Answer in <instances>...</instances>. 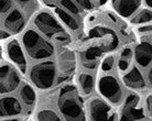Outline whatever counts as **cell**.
<instances>
[{
	"instance_id": "obj_21",
	"label": "cell",
	"mask_w": 152,
	"mask_h": 121,
	"mask_svg": "<svg viewBox=\"0 0 152 121\" xmlns=\"http://www.w3.org/2000/svg\"><path fill=\"white\" fill-rule=\"evenodd\" d=\"M35 121H64L58 111L51 107L43 106L35 111Z\"/></svg>"
},
{
	"instance_id": "obj_14",
	"label": "cell",
	"mask_w": 152,
	"mask_h": 121,
	"mask_svg": "<svg viewBox=\"0 0 152 121\" xmlns=\"http://www.w3.org/2000/svg\"><path fill=\"white\" fill-rule=\"evenodd\" d=\"M23 111L24 108L17 96L13 95L0 96V118L20 117Z\"/></svg>"
},
{
	"instance_id": "obj_1",
	"label": "cell",
	"mask_w": 152,
	"mask_h": 121,
	"mask_svg": "<svg viewBox=\"0 0 152 121\" xmlns=\"http://www.w3.org/2000/svg\"><path fill=\"white\" fill-rule=\"evenodd\" d=\"M56 105L64 121H86L82 95L74 84H66L60 88Z\"/></svg>"
},
{
	"instance_id": "obj_34",
	"label": "cell",
	"mask_w": 152,
	"mask_h": 121,
	"mask_svg": "<svg viewBox=\"0 0 152 121\" xmlns=\"http://www.w3.org/2000/svg\"><path fill=\"white\" fill-rule=\"evenodd\" d=\"M28 121H35L34 119H30V120H28Z\"/></svg>"
},
{
	"instance_id": "obj_22",
	"label": "cell",
	"mask_w": 152,
	"mask_h": 121,
	"mask_svg": "<svg viewBox=\"0 0 152 121\" xmlns=\"http://www.w3.org/2000/svg\"><path fill=\"white\" fill-rule=\"evenodd\" d=\"M130 22L132 23V24H138V26L151 23V10H150V9H147V8L139 9V10L131 17Z\"/></svg>"
},
{
	"instance_id": "obj_18",
	"label": "cell",
	"mask_w": 152,
	"mask_h": 121,
	"mask_svg": "<svg viewBox=\"0 0 152 121\" xmlns=\"http://www.w3.org/2000/svg\"><path fill=\"white\" fill-rule=\"evenodd\" d=\"M19 100L21 101L24 109H29L35 106L37 104V91L34 87L30 83H22L20 84L19 88Z\"/></svg>"
},
{
	"instance_id": "obj_28",
	"label": "cell",
	"mask_w": 152,
	"mask_h": 121,
	"mask_svg": "<svg viewBox=\"0 0 152 121\" xmlns=\"http://www.w3.org/2000/svg\"><path fill=\"white\" fill-rule=\"evenodd\" d=\"M10 36H11V34L9 33L7 30H4V29H0V41L8 40Z\"/></svg>"
},
{
	"instance_id": "obj_9",
	"label": "cell",
	"mask_w": 152,
	"mask_h": 121,
	"mask_svg": "<svg viewBox=\"0 0 152 121\" xmlns=\"http://www.w3.org/2000/svg\"><path fill=\"white\" fill-rule=\"evenodd\" d=\"M2 50L8 62L15 66L21 75H26L28 71V57L19 40L17 39L9 40L6 43L4 47H2Z\"/></svg>"
},
{
	"instance_id": "obj_12",
	"label": "cell",
	"mask_w": 152,
	"mask_h": 121,
	"mask_svg": "<svg viewBox=\"0 0 152 121\" xmlns=\"http://www.w3.org/2000/svg\"><path fill=\"white\" fill-rule=\"evenodd\" d=\"M4 28L11 35L22 33L27 28V15L20 8H12L4 19Z\"/></svg>"
},
{
	"instance_id": "obj_30",
	"label": "cell",
	"mask_w": 152,
	"mask_h": 121,
	"mask_svg": "<svg viewBox=\"0 0 152 121\" xmlns=\"http://www.w3.org/2000/svg\"><path fill=\"white\" fill-rule=\"evenodd\" d=\"M0 121H23L22 118L11 117V118H0Z\"/></svg>"
},
{
	"instance_id": "obj_5",
	"label": "cell",
	"mask_w": 152,
	"mask_h": 121,
	"mask_svg": "<svg viewBox=\"0 0 152 121\" xmlns=\"http://www.w3.org/2000/svg\"><path fill=\"white\" fill-rule=\"evenodd\" d=\"M28 75L31 85L40 90H50L56 83L57 69L55 62L50 60L34 62L30 68H28Z\"/></svg>"
},
{
	"instance_id": "obj_11",
	"label": "cell",
	"mask_w": 152,
	"mask_h": 121,
	"mask_svg": "<svg viewBox=\"0 0 152 121\" xmlns=\"http://www.w3.org/2000/svg\"><path fill=\"white\" fill-rule=\"evenodd\" d=\"M54 62L56 65L57 75L69 76L76 69L77 56L72 49H69L67 45H63L58 50L56 60Z\"/></svg>"
},
{
	"instance_id": "obj_2",
	"label": "cell",
	"mask_w": 152,
	"mask_h": 121,
	"mask_svg": "<svg viewBox=\"0 0 152 121\" xmlns=\"http://www.w3.org/2000/svg\"><path fill=\"white\" fill-rule=\"evenodd\" d=\"M33 29L53 43L66 45L71 42V33L60 20L49 10H41L33 15Z\"/></svg>"
},
{
	"instance_id": "obj_8",
	"label": "cell",
	"mask_w": 152,
	"mask_h": 121,
	"mask_svg": "<svg viewBox=\"0 0 152 121\" xmlns=\"http://www.w3.org/2000/svg\"><path fill=\"white\" fill-rule=\"evenodd\" d=\"M21 74L9 62L0 63V96L10 95L19 88Z\"/></svg>"
},
{
	"instance_id": "obj_10",
	"label": "cell",
	"mask_w": 152,
	"mask_h": 121,
	"mask_svg": "<svg viewBox=\"0 0 152 121\" xmlns=\"http://www.w3.org/2000/svg\"><path fill=\"white\" fill-rule=\"evenodd\" d=\"M120 80L124 87L136 94L150 90L141 69L136 65H132L127 72L124 73Z\"/></svg>"
},
{
	"instance_id": "obj_17",
	"label": "cell",
	"mask_w": 152,
	"mask_h": 121,
	"mask_svg": "<svg viewBox=\"0 0 152 121\" xmlns=\"http://www.w3.org/2000/svg\"><path fill=\"white\" fill-rule=\"evenodd\" d=\"M76 83V87L82 96L91 97L95 90V78L93 74L88 73L87 71H83L77 74Z\"/></svg>"
},
{
	"instance_id": "obj_29",
	"label": "cell",
	"mask_w": 152,
	"mask_h": 121,
	"mask_svg": "<svg viewBox=\"0 0 152 121\" xmlns=\"http://www.w3.org/2000/svg\"><path fill=\"white\" fill-rule=\"evenodd\" d=\"M15 2H18L22 7H27V6H30L33 2V0H15Z\"/></svg>"
},
{
	"instance_id": "obj_16",
	"label": "cell",
	"mask_w": 152,
	"mask_h": 121,
	"mask_svg": "<svg viewBox=\"0 0 152 121\" xmlns=\"http://www.w3.org/2000/svg\"><path fill=\"white\" fill-rule=\"evenodd\" d=\"M117 13L122 18H130L140 9L142 0H111Z\"/></svg>"
},
{
	"instance_id": "obj_26",
	"label": "cell",
	"mask_w": 152,
	"mask_h": 121,
	"mask_svg": "<svg viewBox=\"0 0 152 121\" xmlns=\"http://www.w3.org/2000/svg\"><path fill=\"white\" fill-rule=\"evenodd\" d=\"M13 7V0H0V15H6Z\"/></svg>"
},
{
	"instance_id": "obj_4",
	"label": "cell",
	"mask_w": 152,
	"mask_h": 121,
	"mask_svg": "<svg viewBox=\"0 0 152 121\" xmlns=\"http://www.w3.org/2000/svg\"><path fill=\"white\" fill-rule=\"evenodd\" d=\"M95 90H97L100 98L115 108L120 107L126 96L121 80L110 73L99 75L97 80H95Z\"/></svg>"
},
{
	"instance_id": "obj_6",
	"label": "cell",
	"mask_w": 152,
	"mask_h": 121,
	"mask_svg": "<svg viewBox=\"0 0 152 121\" xmlns=\"http://www.w3.org/2000/svg\"><path fill=\"white\" fill-rule=\"evenodd\" d=\"M86 121H118V112L99 96L89 97L85 106Z\"/></svg>"
},
{
	"instance_id": "obj_27",
	"label": "cell",
	"mask_w": 152,
	"mask_h": 121,
	"mask_svg": "<svg viewBox=\"0 0 152 121\" xmlns=\"http://www.w3.org/2000/svg\"><path fill=\"white\" fill-rule=\"evenodd\" d=\"M151 94H147L145 101H143V109L148 118H151Z\"/></svg>"
},
{
	"instance_id": "obj_20",
	"label": "cell",
	"mask_w": 152,
	"mask_h": 121,
	"mask_svg": "<svg viewBox=\"0 0 152 121\" xmlns=\"http://www.w3.org/2000/svg\"><path fill=\"white\" fill-rule=\"evenodd\" d=\"M132 60H133V52L132 47L130 46H125L120 50V52L116 56V65L115 67L117 68L119 73H126L132 66Z\"/></svg>"
},
{
	"instance_id": "obj_13",
	"label": "cell",
	"mask_w": 152,
	"mask_h": 121,
	"mask_svg": "<svg viewBox=\"0 0 152 121\" xmlns=\"http://www.w3.org/2000/svg\"><path fill=\"white\" fill-rule=\"evenodd\" d=\"M105 52L96 44H91L86 49L80 51L78 54V60L84 71H94L98 67L99 60Z\"/></svg>"
},
{
	"instance_id": "obj_23",
	"label": "cell",
	"mask_w": 152,
	"mask_h": 121,
	"mask_svg": "<svg viewBox=\"0 0 152 121\" xmlns=\"http://www.w3.org/2000/svg\"><path fill=\"white\" fill-rule=\"evenodd\" d=\"M115 65H116V56L113 54H107L100 58L98 67L102 74H106V73H110L114 69Z\"/></svg>"
},
{
	"instance_id": "obj_7",
	"label": "cell",
	"mask_w": 152,
	"mask_h": 121,
	"mask_svg": "<svg viewBox=\"0 0 152 121\" xmlns=\"http://www.w3.org/2000/svg\"><path fill=\"white\" fill-rule=\"evenodd\" d=\"M147 117L143 106H141L139 95L130 93L125 96L120 105V111L118 114V121H143Z\"/></svg>"
},
{
	"instance_id": "obj_24",
	"label": "cell",
	"mask_w": 152,
	"mask_h": 121,
	"mask_svg": "<svg viewBox=\"0 0 152 121\" xmlns=\"http://www.w3.org/2000/svg\"><path fill=\"white\" fill-rule=\"evenodd\" d=\"M58 7L76 18L80 15V11H82L80 8L73 0H58Z\"/></svg>"
},
{
	"instance_id": "obj_33",
	"label": "cell",
	"mask_w": 152,
	"mask_h": 121,
	"mask_svg": "<svg viewBox=\"0 0 152 121\" xmlns=\"http://www.w3.org/2000/svg\"><path fill=\"white\" fill-rule=\"evenodd\" d=\"M2 57H4V50H2V46L0 44V63L2 62Z\"/></svg>"
},
{
	"instance_id": "obj_19",
	"label": "cell",
	"mask_w": 152,
	"mask_h": 121,
	"mask_svg": "<svg viewBox=\"0 0 152 121\" xmlns=\"http://www.w3.org/2000/svg\"><path fill=\"white\" fill-rule=\"evenodd\" d=\"M53 12H54V15L60 20V22L62 24H64V27L69 31H72V32L80 31V23L76 17L72 15L69 12H66L65 10L61 9L60 7H53Z\"/></svg>"
},
{
	"instance_id": "obj_25",
	"label": "cell",
	"mask_w": 152,
	"mask_h": 121,
	"mask_svg": "<svg viewBox=\"0 0 152 121\" xmlns=\"http://www.w3.org/2000/svg\"><path fill=\"white\" fill-rule=\"evenodd\" d=\"M80 9L84 10H91L93 8L95 7V1L94 0H73Z\"/></svg>"
},
{
	"instance_id": "obj_31",
	"label": "cell",
	"mask_w": 152,
	"mask_h": 121,
	"mask_svg": "<svg viewBox=\"0 0 152 121\" xmlns=\"http://www.w3.org/2000/svg\"><path fill=\"white\" fill-rule=\"evenodd\" d=\"M95 1V4H97L98 7H103L108 2V0H94Z\"/></svg>"
},
{
	"instance_id": "obj_3",
	"label": "cell",
	"mask_w": 152,
	"mask_h": 121,
	"mask_svg": "<svg viewBox=\"0 0 152 121\" xmlns=\"http://www.w3.org/2000/svg\"><path fill=\"white\" fill-rule=\"evenodd\" d=\"M21 45L27 57L34 62L50 60L55 55L53 42L44 38L33 28H28L22 32Z\"/></svg>"
},
{
	"instance_id": "obj_32",
	"label": "cell",
	"mask_w": 152,
	"mask_h": 121,
	"mask_svg": "<svg viewBox=\"0 0 152 121\" xmlns=\"http://www.w3.org/2000/svg\"><path fill=\"white\" fill-rule=\"evenodd\" d=\"M143 2H145V8L151 10V8H152V0H143Z\"/></svg>"
},
{
	"instance_id": "obj_15",
	"label": "cell",
	"mask_w": 152,
	"mask_h": 121,
	"mask_svg": "<svg viewBox=\"0 0 152 121\" xmlns=\"http://www.w3.org/2000/svg\"><path fill=\"white\" fill-rule=\"evenodd\" d=\"M133 60L136 62V66L140 69H148L151 67L152 46L150 39L143 40L132 49Z\"/></svg>"
}]
</instances>
